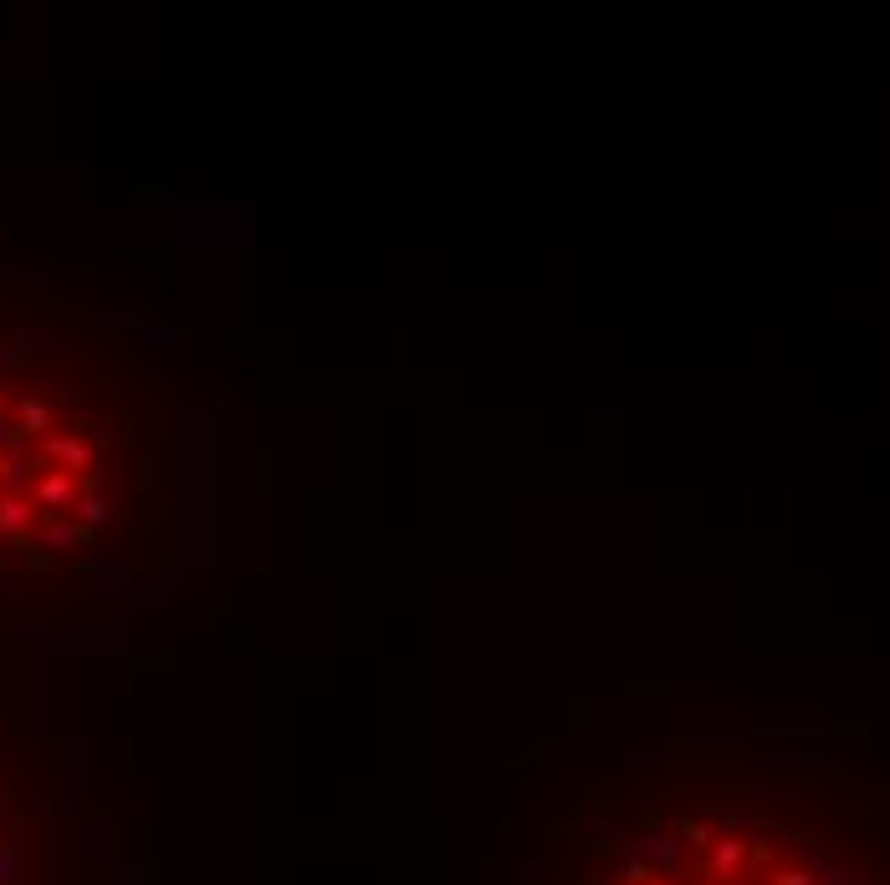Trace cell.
<instances>
[{
  "label": "cell",
  "instance_id": "obj_4",
  "mask_svg": "<svg viewBox=\"0 0 890 885\" xmlns=\"http://www.w3.org/2000/svg\"><path fill=\"white\" fill-rule=\"evenodd\" d=\"M103 517H108V502H103V497H82V502H77V522H82V527H98Z\"/></svg>",
  "mask_w": 890,
  "mask_h": 885
},
{
  "label": "cell",
  "instance_id": "obj_3",
  "mask_svg": "<svg viewBox=\"0 0 890 885\" xmlns=\"http://www.w3.org/2000/svg\"><path fill=\"white\" fill-rule=\"evenodd\" d=\"M16 415H21V430H26V435H47V430H52V410L41 405V400H31V394L16 405Z\"/></svg>",
  "mask_w": 890,
  "mask_h": 885
},
{
  "label": "cell",
  "instance_id": "obj_2",
  "mask_svg": "<svg viewBox=\"0 0 890 885\" xmlns=\"http://www.w3.org/2000/svg\"><path fill=\"white\" fill-rule=\"evenodd\" d=\"M31 517H36V507H31L26 497H0V538H16V533H26V527H31Z\"/></svg>",
  "mask_w": 890,
  "mask_h": 885
},
{
  "label": "cell",
  "instance_id": "obj_1",
  "mask_svg": "<svg viewBox=\"0 0 890 885\" xmlns=\"http://www.w3.org/2000/svg\"><path fill=\"white\" fill-rule=\"evenodd\" d=\"M599 885H890V875L855 839L783 804L717 799L640 829Z\"/></svg>",
  "mask_w": 890,
  "mask_h": 885
}]
</instances>
